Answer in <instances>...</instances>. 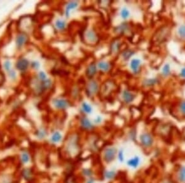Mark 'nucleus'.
Listing matches in <instances>:
<instances>
[{
    "label": "nucleus",
    "instance_id": "1",
    "mask_svg": "<svg viewBox=\"0 0 185 183\" xmlns=\"http://www.w3.org/2000/svg\"><path fill=\"white\" fill-rule=\"evenodd\" d=\"M77 135H72L69 139L68 142L66 145V150L67 153L74 155L79 151V139Z\"/></svg>",
    "mask_w": 185,
    "mask_h": 183
},
{
    "label": "nucleus",
    "instance_id": "2",
    "mask_svg": "<svg viewBox=\"0 0 185 183\" xmlns=\"http://www.w3.org/2000/svg\"><path fill=\"white\" fill-rule=\"evenodd\" d=\"M117 149L115 147H108L103 152V160L106 164H111L114 161L117 155Z\"/></svg>",
    "mask_w": 185,
    "mask_h": 183
},
{
    "label": "nucleus",
    "instance_id": "3",
    "mask_svg": "<svg viewBox=\"0 0 185 183\" xmlns=\"http://www.w3.org/2000/svg\"><path fill=\"white\" fill-rule=\"evenodd\" d=\"M140 140L141 144L145 148H150L154 144V139L150 133H143L140 135Z\"/></svg>",
    "mask_w": 185,
    "mask_h": 183
},
{
    "label": "nucleus",
    "instance_id": "4",
    "mask_svg": "<svg viewBox=\"0 0 185 183\" xmlns=\"http://www.w3.org/2000/svg\"><path fill=\"white\" fill-rule=\"evenodd\" d=\"M141 158L140 156L135 155L133 157L128 160L127 161V165L132 169H136L141 164Z\"/></svg>",
    "mask_w": 185,
    "mask_h": 183
},
{
    "label": "nucleus",
    "instance_id": "5",
    "mask_svg": "<svg viewBox=\"0 0 185 183\" xmlns=\"http://www.w3.org/2000/svg\"><path fill=\"white\" fill-rule=\"evenodd\" d=\"M176 176L179 183H185V165H179L178 167Z\"/></svg>",
    "mask_w": 185,
    "mask_h": 183
},
{
    "label": "nucleus",
    "instance_id": "6",
    "mask_svg": "<svg viewBox=\"0 0 185 183\" xmlns=\"http://www.w3.org/2000/svg\"><path fill=\"white\" fill-rule=\"evenodd\" d=\"M97 90H98V85H97L96 81L94 80L90 81L87 85L86 91L88 95H95L97 91Z\"/></svg>",
    "mask_w": 185,
    "mask_h": 183
},
{
    "label": "nucleus",
    "instance_id": "7",
    "mask_svg": "<svg viewBox=\"0 0 185 183\" xmlns=\"http://www.w3.org/2000/svg\"><path fill=\"white\" fill-rule=\"evenodd\" d=\"M21 175L25 181L29 182L33 180V171L30 168H25L22 170L21 172Z\"/></svg>",
    "mask_w": 185,
    "mask_h": 183
},
{
    "label": "nucleus",
    "instance_id": "8",
    "mask_svg": "<svg viewBox=\"0 0 185 183\" xmlns=\"http://www.w3.org/2000/svg\"><path fill=\"white\" fill-rule=\"evenodd\" d=\"M54 106L58 109H65L69 107V102L65 99H55L53 102Z\"/></svg>",
    "mask_w": 185,
    "mask_h": 183
},
{
    "label": "nucleus",
    "instance_id": "9",
    "mask_svg": "<svg viewBox=\"0 0 185 183\" xmlns=\"http://www.w3.org/2000/svg\"><path fill=\"white\" fill-rule=\"evenodd\" d=\"M80 125L81 128L85 130H91L94 127L91 122L86 117H82L80 119Z\"/></svg>",
    "mask_w": 185,
    "mask_h": 183
},
{
    "label": "nucleus",
    "instance_id": "10",
    "mask_svg": "<svg viewBox=\"0 0 185 183\" xmlns=\"http://www.w3.org/2000/svg\"><path fill=\"white\" fill-rule=\"evenodd\" d=\"M20 160L23 165H27L31 160L30 154L27 150H23L20 155Z\"/></svg>",
    "mask_w": 185,
    "mask_h": 183
},
{
    "label": "nucleus",
    "instance_id": "11",
    "mask_svg": "<svg viewBox=\"0 0 185 183\" xmlns=\"http://www.w3.org/2000/svg\"><path fill=\"white\" fill-rule=\"evenodd\" d=\"M63 140V135L59 132H55L50 138L51 143L57 144L60 143Z\"/></svg>",
    "mask_w": 185,
    "mask_h": 183
},
{
    "label": "nucleus",
    "instance_id": "12",
    "mask_svg": "<svg viewBox=\"0 0 185 183\" xmlns=\"http://www.w3.org/2000/svg\"><path fill=\"white\" fill-rule=\"evenodd\" d=\"M122 96H123V100H124L125 102L127 103H130L132 102L133 100H134V99L135 97V96L133 95V94H132L131 92H130L128 90L123 91Z\"/></svg>",
    "mask_w": 185,
    "mask_h": 183
},
{
    "label": "nucleus",
    "instance_id": "13",
    "mask_svg": "<svg viewBox=\"0 0 185 183\" xmlns=\"http://www.w3.org/2000/svg\"><path fill=\"white\" fill-rule=\"evenodd\" d=\"M29 64V61L27 59H22L18 61V62H17L16 67L19 70L23 71V70H25L27 69Z\"/></svg>",
    "mask_w": 185,
    "mask_h": 183
},
{
    "label": "nucleus",
    "instance_id": "14",
    "mask_svg": "<svg viewBox=\"0 0 185 183\" xmlns=\"http://www.w3.org/2000/svg\"><path fill=\"white\" fill-rule=\"evenodd\" d=\"M96 72H97V69H96V65H95L94 64H91L88 67V68H87L86 72V75L89 78H92L96 74Z\"/></svg>",
    "mask_w": 185,
    "mask_h": 183
},
{
    "label": "nucleus",
    "instance_id": "15",
    "mask_svg": "<svg viewBox=\"0 0 185 183\" xmlns=\"http://www.w3.org/2000/svg\"><path fill=\"white\" fill-rule=\"evenodd\" d=\"M78 2L77 1H71L68 3V4L67 5L66 9H65V15L67 17H69V14L72 9H75L77 6H78Z\"/></svg>",
    "mask_w": 185,
    "mask_h": 183
},
{
    "label": "nucleus",
    "instance_id": "16",
    "mask_svg": "<svg viewBox=\"0 0 185 183\" xmlns=\"http://www.w3.org/2000/svg\"><path fill=\"white\" fill-rule=\"evenodd\" d=\"M116 175V171L114 170H106L104 173V177L107 180H112L115 178Z\"/></svg>",
    "mask_w": 185,
    "mask_h": 183
},
{
    "label": "nucleus",
    "instance_id": "17",
    "mask_svg": "<svg viewBox=\"0 0 185 183\" xmlns=\"http://www.w3.org/2000/svg\"><path fill=\"white\" fill-rule=\"evenodd\" d=\"M140 63H141V61L139 59H135L131 61L130 67H131V69L135 73H138L139 70H140Z\"/></svg>",
    "mask_w": 185,
    "mask_h": 183
},
{
    "label": "nucleus",
    "instance_id": "18",
    "mask_svg": "<svg viewBox=\"0 0 185 183\" xmlns=\"http://www.w3.org/2000/svg\"><path fill=\"white\" fill-rule=\"evenodd\" d=\"M86 37L88 41H91V42H96L97 39V36L96 33L93 30H89L86 33Z\"/></svg>",
    "mask_w": 185,
    "mask_h": 183
},
{
    "label": "nucleus",
    "instance_id": "19",
    "mask_svg": "<svg viewBox=\"0 0 185 183\" xmlns=\"http://www.w3.org/2000/svg\"><path fill=\"white\" fill-rule=\"evenodd\" d=\"M27 40V36L25 35H19L16 38V45L18 47L23 46Z\"/></svg>",
    "mask_w": 185,
    "mask_h": 183
},
{
    "label": "nucleus",
    "instance_id": "20",
    "mask_svg": "<svg viewBox=\"0 0 185 183\" xmlns=\"http://www.w3.org/2000/svg\"><path fill=\"white\" fill-rule=\"evenodd\" d=\"M97 65H98L99 68L101 70L104 72H107L110 69V64L106 62L101 61L99 62Z\"/></svg>",
    "mask_w": 185,
    "mask_h": 183
},
{
    "label": "nucleus",
    "instance_id": "21",
    "mask_svg": "<svg viewBox=\"0 0 185 183\" xmlns=\"http://www.w3.org/2000/svg\"><path fill=\"white\" fill-rule=\"evenodd\" d=\"M81 174L85 177L88 178V177H91L92 176V175H93V171H92V170L90 168H85L83 169H82Z\"/></svg>",
    "mask_w": 185,
    "mask_h": 183
},
{
    "label": "nucleus",
    "instance_id": "22",
    "mask_svg": "<svg viewBox=\"0 0 185 183\" xmlns=\"http://www.w3.org/2000/svg\"><path fill=\"white\" fill-rule=\"evenodd\" d=\"M46 132L45 129H39L35 133L36 136L39 139H43L46 136Z\"/></svg>",
    "mask_w": 185,
    "mask_h": 183
},
{
    "label": "nucleus",
    "instance_id": "23",
    "mask_svg": "<svg viewBox=\"0 0 185 183\" xmlns=\"http://www.w3.org/2000/svg\"><path fill=\"white\" fill-rule=\"evenodd\" d=\"M117 159L120 163H123L125 161V154H124V150L123 149H120L117 152Z\"/></svg>",
    "mask_w": 185,
    "mask_h": 183
},
{
    "label": "nucleus",
    "instance_id": "24",
    "mask_svg": "<svg viewBox=\"0 0 185 183\" xmlns=\"http://www.w3.org/2000/svg\"><path fill=\"white\" fill-rule=\"evenodd\" d=\"M82 109L84 111V112H85L86 113L90 114L92 112V107L90 105V104H87L86 102H83L82 104Z\"/></svg>",
    "mask_w": 185,
    "mask_h": 183
},
{
    "label": "nucleus",
    "instance_id": "25",
    "mask_svg": "<svg viewBox=\"0 0 185 183\" xmlns=\"http://www.w3.org/2000/svg\"><path fill=\"white\" fill-rule=\"evenodd\" d=\"M56 26L59 30H64L66 27V23L64 20H58L56 22Z\"/></svg>",
    "mask_w": 185,
    "mask_h": 183
},
{
    "label": "nucleus",
    "instance_id": "26",
    "mask_svg": "<svg viewBox=\"0 0 185 183\" xmlns=\"http://www.w3.org/2000/svg\"><path fill=\"white\" fill-rule=\"evenodd\" d=\"M120 14H121V16H122V17L123 19H128V17H129V16H130V12L127 8H123L122 9Z\"/></svg>",
    "mask_w": 185,
    "mask_h": 183
},
{
    "label": "nucleus",
    "instance_id": "27",
    "mask_svg": "<svg viewBox=\"0 0 185 183\" xmlns=\"http://www.w3.org/2000/svg\"><path fill=\"white\" fill-rule=\"evenodd\" d=\"M170 66H169V65L166 64L163 68V70H162L163 74L165 76H167V75H168L170 74Z\"/></svg>",
    "mask_w": 185,
    "mask_h": 183
},
{
    "label": "nucleus",
    "instance_id": "28",
    "mask_svg": "<svg viewBox=\"0 0 185 183\" xmlns=\"http://www.w3.org/2000/svg\"><path fill=\"white\" fill-rule=\"evenodd\" d=\"M133 54V52H132L131 51L128 50V51H127L123 53V57H124L125 59H128V58H130Z\"/></svg>",
    "mask_w": 185,
    "mask_h": 183
},
{
    "label": "nucleus",
    "instance_id": "29",
    "mask_svg": "<svg viewBox=\"0 0 185 183\" xmlns=\"http://www.w3.org/2000/svg\"><path fill=\"white\" fill-rule=\"evenodd\" d=\"M157 82L155 79H150L145 81V85L146 86H152L154 85Z\"/></svg>",
    "mask_w": 185,
    "mask_h": 183
},
{
    "label": "nucleus",
    "instance_id": "30",
    "mask_svg": "<svg viewBox=\"0 0 185 183\" xmlns=\"http://www.w3.org/2000/svg\"><path fill=\"white\" fill-rule=\"evenodd\" d=\"M178 33L182 37H185V26H182L178 30Z\"/></svg>",
    "mask_w": 185,
    "mask_h": 183
},
{
    "label": "nucleus",
    "instance_id": "31",
    "mask_svg": "<svg viewBox=\"0 0 185 183\" xmlns=\"http://www.w3.org/2000/svg\"><path fill=\"white\" fill-rule=\"evenodd\" d=\"M39 77L42 80L44 81V80H46V74H45V73L43 72H41L40 74H39Z\"/></svg>",
    "mask_w": 185,
    "mask_h": 183
},
{
    "label": "nucleus",
    "instance_id": "32",
    "mask_svg": "<svg viewBox=\"0 0 185 183\" xmlns=\"http://www.w3.org/2000/svg\"><path fill=\"white\" fill-rule=\"evenodd\" d=\"M4 68L6 69V70H8V71L10 70V69H11V63H10V62L6 61L4 63Z\"/></svg>",
    "mask_w": 185,
    "mask_h": 183
},
{
    "label": "nucleus",
    "instance_id": "33",
    "mask_svg": "<svg viewBox=\"0 0 185 183\" xmlns=\"http://www.w3.org/2000/svg\"><path fill=\"white\" fill-rule=\"evenodd\" d=\"M180 110L181 112L185 115V101L182 102L180 104Z\"/></svg>",
    "mask_w": 185,
    "mask_h": 183
},
{
    "label": "nucleus",
    "instance_id": "34",
    "mask_svg": "<svg viewBox=\"0 0 185 183\" xmlns=\"http://www.w3.org/2000/svg\"><path fill=\"white\" fill-rule=\"evenodd\" d=\"M102 122V117L101 116H97L94 120V122L96 124H99Z\"/></svg>",
    "mask_w": 185,
    "mask_h": 183
},
{
    "label": "nucleus",
    "instance_id": "35",
    "mask_svg": "<svg viewBox=\"0 0 185 183\" xmlns=\"http://www.w3.org/2000/svg\"><path fill=\"white\" fill-rule=\"evenodd\" d=\"M85 183H95V180L92 177H88V178H87Z\"/></svg>",
    "mask_w": 185,
    "mask_h": 183
},
{
    "label": "nucleus",
    "instance_id": "36",
    "mask_svg": "<svg viewBox=\"0 0 185 183\" xmlns=\"http://www.w3.org/2000/svg\"><path fill=\"white\" fill-rule=\"evenodd\" d=\"M161 183H175L172 180H170L168 178H165L162 180Z\"/></svg>",
    "mask_w": 185,
    "mask_h": 183
},
{
    "label": "nucleus",
    "instance_id": "37",
    "mask_svg": "<svg viewBox=\"0 0 185 183\" xmlns=\"http://www.w3.org/2000/svg\"><path fill=\"white\" fill-rule=\"evenodd\" d=\"M119 43H114V44H113L112 45V48H114V51H117L119 49Z\"/></svg>",
    "mask_w": 185,
    "mask_h": 183
},
{
    "label": "nucleus",
    "instance_id": "38",
    "mask_svg": "<svg viewBox=\"0 0 185 183\" xmlns=\"http://www.w3.org/2000/svg\"><path fill=\"white\" fill-rule=\"evenodd\" d=\"M4 80V77L3 74V73L0 72V85H2Z\"/></svg>",
    "mask_w": 185,
    "mask_h": 183
},
{
    "label": "nucleus",
    "instance_id": "39",
    "mask_svg": "<svg viewBox=\"0 0 185 183\" xmlns=\"http://www.w3.org/2000/svg\"><path fill=\"white\" fill-rule=\"evenodd\" d=\"M32 66H33V67H35V68H38L39 67V64L37 62H33Z\"/></svg>",
    "mask_w": 185,
    "mask_h": 183
},
{
    "label": "nucleus",
    "instance_id": "40",
    "mask_svg": "<svg viewBox=\"0 0 185 183\" xmlns=\"http://www.w3.org/2000/svg\"><path fill=\"white\" fill-rule=\"evenodd\" d=\"M181 76L185 78V68H184V69H183L182 70V72H181Z\"/></svg>",
    "mask_w": 185,
    "mask_h": 183
},
{
    "label": "nucleus",
    "instance_id": "41",
    "mask_svg": "<svg viewBox=\"0 0 185 183\" xmlns=\"http://www.w3.org/2000/svg\"><path fill=\"white\" fill-rule=\"evenodd\" d=\"M66 183H75V182L72 179H69Z\"/></svg>",
    "mask_w": 185,
    "mask_h": 183
}]
</instances>
